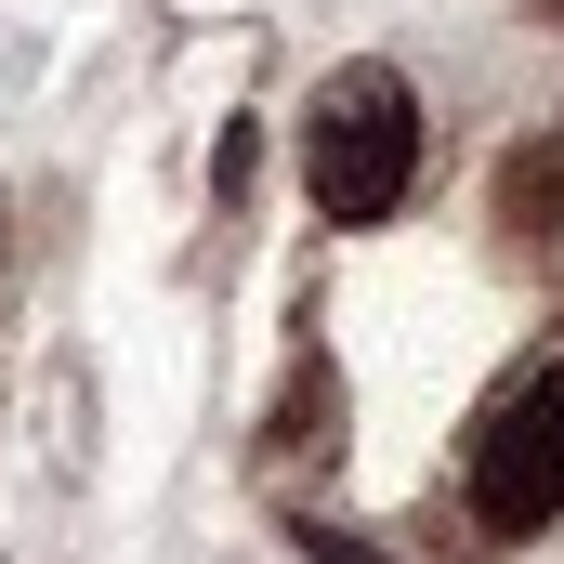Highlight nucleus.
Returning a JSON list of instances; mask_svg holds the SVG:
<instances>
[{"label":"nucleus","instance_id":"1","mask_svg":"<svg viewBox=\"0 0 564 564\" xmlns=\"http://www.w3.org/2000/svg\"><path fill=\"white\" fill-rule=\"evenodd\" d=\"M302 171H315V210H328V224H381V210L421 184V93H408L394 66L315 79V106H302Z\"/></svg>","mask_w":564,"mask_h":564},{"label":"nucleus","instance_id":"3","mask_svg":"<svg viewBox=\"0 0 564 564\" xmlns=\"http://www.w3.org/2000/svg\"><path fill=\"white\" fill-rule=\"evenodd\" d=\"M539 13H564V0H539Z\"/></svg>","mask_w":564,"mask_h":564},{"label":"nucleus","instance_id":"2","mask_svg":"<svg viewBox=\"0 0 564 564\" xmlns=\"http://www.w3.org/2000/svg\"><path fill=\"white\" fill-rule=\"evenodd\" d=\"M473 512L486 525H552L564 512V368L512 381L473 433Z\"/></svg>","mask_w":564,"mask_h":564}]
</instances>
